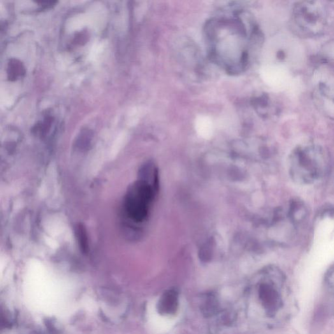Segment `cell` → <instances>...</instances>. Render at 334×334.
<instances>
[{
    "label": "cell",
    "mask_w": 334,
    "mask_h": 334,
    "mask_svg": "<svg viewBox=\"0 0 334 334\" xmlns=\"http://www.w3.org/2000/svg\"><path fill=\"white\" fill-rule=\"evenodd\" d=\"M158 172L154 164H145L141 170L138 179L130 185L125 194L124 210L125 215L135 224L147 219L157 192Z\"/></svg>",
    "instance_id": "6da1fadb"
},
{
    "label": "cell",
    "mask_w": 334,
    "mask_h": 334,
    "mask_svg": "<svg viewBox=\"0 0 334 334\" xmlns=\"http://www.w3.org/2000/svg\"><path fill=\"white\" fill-rule=\"evenodd\" d=\"M328 168L325 151L316 145L299 146L290 157V175L298 184H314L324 177Z\"/></svg>",
    "instance_id": "7a4b0ae2"
},
{
    "label": "cell",
    "mask_w": 334,
    "mask_h": 334,
    "mask_svg": "<svg viewBox=\"0 0 334 334\" xmlns=\"http://www.w3.org/2000/svg\"><path fill=\"white\" fill-rule=\"evenodd\" d=\"M292 19L298 29L307 36H320L327 26L326 9L318 2L297 3L292 11Z\"/></svg>",
    "instance_id": "3957f363"
},
{
    "label": "cell",
    "mask_w": 334,
    "mask_h": 334,
    "mask_svg": "<svg viewBox=\"0 0 334 334\" xmlns=\"http://www.w3.org/2000/svg\"><path fill=\"white\" fill-rule=\"evenodd\" d=\"M178 300V294L175 291L171 290L164 292L159 301V312L163 315L173 314L177 310Z\"/></svg>",
    "instance_id": "277c9868"
},
{
    "label": "cell",
    "mask_w": 334,
    "mask_h": 334,
    "mask_svg": "<svg viewBox=\"0 0 334 334\" xmlns=\"http://www.w3.org/2000/svg\"><path fill=\"white\" fill-rule=\"evenodd\" d=\"M308 211L303 203L299 201H292L290 205L288 217L294 224H300L307 217Z\"/></svg>",
    "instance_id": "5b68a950"
},
{
    "label": "cell",
    "mask_w": 334,
    "mask_h": 334,
    "mask_svg": "<svg viewBox=\"0 0 334 334\" xmlns=\"http://www.w3.org/2000/svg\"><path fill=\"white\" fill-rule=\"evenodd\" d=\"M7 73H8L9 80L15 81L24 76L25 67L20 60L12 59L9 60Z\"/></svg>",
    "instance_id": "8992f818"
},
{
    "label": "cell",
    "mask_w": 334,
    "mask_h": 334,
    "mask_svg": "<svg viewBox=\"0 0 334 334\" xmlns=\"http://www.w3.org/2000/svg\"><path fill=\"white\" fill-rule=\"evenodd\" d=\"M324 281L326 288L332 298L334 307V264L326 273Z\"/></svg>",
    "instance_id": "52a82bcc"
},
{
    "label": "cell",
    "mask_w": 334,
    "mask_h": 334,
    "mask_svg": "<svg viewBox=\"0 0 334 334\" xmlns=\"http://www.w3.org/2000/svg\"><path fill=\"white\" fill-rule=\"evenodd\" d=\"M37 3L39 4L40 5V6L42 7V9H48V8H52L54 5L57 3V2H52V1H49V2H38Z\"/></svg>",
    "instance_id": "ba28073f"
}]
</instances>
